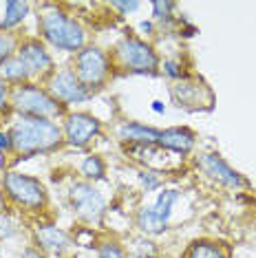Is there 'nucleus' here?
Returning <instances> with one entry per match:
<instances>
[{
	"instance_id": "nucleus-3",
	"label": "nucleus",
	"mask_w": 256,
	"mask_h": 258,
	"mask_svg": "<svg viewBox=\"0 0 256 258\" xmlns=\"http://www.w3.org/2000/svg\"><path fill=\"white\" fill-rule=\"evenodd\" d=\"M9 104L20 117H40V119H55L64 115V106L46 89L36 84H20L11 91Z\"/></svg>"
},
{
	"instance_id": "nucleus-15",
	"label": "nucleus",
	"mask_w": 256,
	"mask_h": 258,
	"mask_svg": "<svg viewBox=\"0 0 256 258\" xmlns=\"http://www.w3.org/2000/svg\"><path fill=\"white\" fill-rule=\"evenodd\" d=\"M161 131L153 126L139 124V121H124L117 126V139L126 144H137V146H155L159 142Z\"/></svg>"
},
{
	"instance_id": "nucleus-28",
	"label": "nucleus",
	"mask_w": 256,
	"mask_h": 258,
	"mask_svg": "<svg viewBox=\"0 0 256 258\" xmlns=\"http://www.w3.org/2000/svg\"><path fill=\"white\" fill-rule=\"evenodd\" d=\"M9 95H11V91L7 89V84L5 82H0V117H3L5 113L9 110Z\"/></svg>"
},
{
	"instance_id": "nucleus-22",
	"label": "nucleus",
	"mask_w": 256,
	"mask_h": 258,
	"mask_svg": "<svg viewBox=\"0 0 256 258\" xmlns=\"http://www.w3.org/2000/svg\"><path fill=\"white\" fill-rule=\"evenodd\" d=\"M14 51H18L16 49V38L11 33H0V64L14 57Z\"/></svg>"
},
{
	"instance_id": "nucleus-32",
	"label": "nucleus",
	"mask_w": 256,
	"mask_h": 258,
	"mask_svg": "<svg viewBox=\"0 0 256 258\" xmlns=\"http://www.w3.org/2000/svg\"><path fill=\"white\" fill-rule=\"evenodd\" d=\"M139 29H142V31H146V33H153V22H142Z\"/></svg>"
},
{
	"instance_id": "nucleus-11",
	"label": "nucleus",
	"mask_w": 256,
	"mask_h": 258,
	"mask_svg": "<svg viewBox=\"0 0 256 258\" xmlns=\"http://www.w3.org/2000/svg\"><path fill=\"white\" fill-rule=\"evenodd\" d=\"M64 142L73 148H84L95 137L102 135V121L89 113H69L64 115Z\"/></svg>"
},
{
	"instance_id": "nucleus-27",
	"label": "nucleus",
	"mask_w": 256,
	"mask_h": 258,
	"mask_svg": "<svg viewBox=\"0 0 256 258\" xmlns=\"http://www.w3.org/2000/svg\"><path fill=\"white\" fill-rule=\"evenodd\" d=\"M75 243L78 245H84V247H93V243H95V234L89 227H82L78 234H75Z\"/></svg>"
},
{
	"instance_id": "nucleus-8",
	"label": "nucleus",
	"mask_w": 256,
	"mask_h": 258,
	"mask_svg": "<svg viewBox=\"0 0 256 258\" xmlns=\"http://www.w3.org/2000/svg\"><path fill=\"white\" fill-rule=\"evenodd\" d=\"M69 201H71L75 214L80 219L95 223L102 219L104 210H106V199L91 181H78L69 190Z\"/></svg>"
},
{
	"instance_id": "nucleus-14",
	"label": "nucleus",
	"mask_w": 256,
	"mask_h": 258,
	"mask_svg": "<svg viewBox=\"0 0 256 258\" xmlns=\"http://www.w3.org/2000/svg\"><path fill=\"white\" fill-rule=\"evenodd\" d=\"M195 144H197V135L192 133L190 128H181V126L161 131L159 142H157V146L177 152V155H188V152L195 148Z\"/></svg>"
},
{
	"instance_id": "nucleus-13",
	"label": "nucleus",
	"mask_w": 256,
	"mask_h": 258,
	"mask_svg": "<svg viewBox=\"0 0 256 258\" xmlns=\"http://www.w3.org/2000/svg\"><path fill=\"white\" fill-rule=\"evenodd\" d=\"M18 57L27 67L29 75H49L53 71V57L40 40H25L18 44Z\"/></svg>"
},
{
	"instance_id": "nucleus-16",
	"label": "nucleus",
	"mask_w": 256,
	"mask_h": 258,
	"mask_svg": "<svg viewBox=\"0 0 256 258\" xmlns=\"http://www.w3.org/2000/svg\"><path fill=\"white\" fill-rule=\"evenodd\" d=\"M36 243H38L40 249L51 251V254H62V251H67L71 247L69 234L64 230H60L57 225H51V223L36 227Z\"/></svg>"
},
{
	"instance_id": "nucleus-21",
	"label": "nucleus",
	"mask_w": 256,
	"mask_h": 258,
	"mask_svg": "<svg viewBox=\"0 0 256 258\" xmlns=\"http://www.w3.org/2000/svg\"><path fill=\"white\" fill-rule=\"evenodd\" d=\"M97 256L100 258H126L124 249L115 240H104V243L97 245Z\"/></svg>"
},
{
	"instance_id": "nucleus-23",
	"label": "nucleus",
	"mask_w": 256,
	"mask_h": 258,
	"mask_svg": "<svg viewBox=\"0 0 256 258\" xmlns=\"http://www.w3.org/2000/svg\"><path fill=\"white\" fill-rule=\"evenodd\" d=\"M16 232H18V225H16V221L11 219L9 214L0 212V240L16 236Z\"/></svg>"
},
{
	"instance_id": "nucleus-25",
	"label": "nucleus",
	"mask_w": 256,
	"mask_h": 258,
	"mask_svg": "<svg viewBox=\"0 0 256 258\" xmlns=\"http://www.w3.org/2000/svg\"><path fill=\"white\" fill-rule=\"evenodd\" d=\"M139 181H142V185L146 187V192L159 187V177H157L155 170H144V172H139Z\"/></svg>"
},
{
	"instance_id": "nucleus-34",
	"label": "nucleus",
	"mask_w": 256,
	"mask_h": 258,
	"mask_svg": "<svg viewBox=\"0 0 256 258\" xmlns=\"http://www.w3.org/2000/svg\"><path fill=\"white\" fill-rule=\"evenodd\" d=\"M0 258H5V256H3V249H0Z\"/></svg>"
},
{
	"instance_id": "nucleus-26",
	"label": "nucleus",
	"mask_w": 256,
	"mask_h": 258,
	"mask_svg": "<svg viewBox=\"0 0 256 258\" xmlns=\"http://www.w3.org/2000/svg\"><path fill=\"white\" fill-rule=\"evenodd\" d=\"M164 73L168 75V78H172V80H181V78H183L181 62H177V60H166V62H164Z\"/></svg>"
},
{
	"instance_id": "nucleus-6",
	"label": "nucleus",
	"mask_w": 256,
	"mask_h": 258,
	"mask_svg": "<svg viewBox=\"0 0 256 258\" xmlns=\"http://www.w3.org/2000/svg\"><path fill=\"white\" fill-rule=\"evenodd\" d=\"M75 75L89 91L102 89L110 78V57L100 46H84L75 55Z\"/></svg>"
},
{
	"instance_id": "nucleus-30",
	"label": "nucleus",
	"mask_w": 256,
	"mask_h": 258,
	"mask_svg": "<svg viewBox=\"0 0 256 258\" xmlns=\"http://www.w3.org/2000/svg\"><path fill=\"white\" fill-rule=\"evenodd\" d=\"M14 150V142H11V135L9 131H0V152H11Z\"/></svg>"
},
{
	"instance_id": "nucleus-17",
	"label": "nucleus",
	"mask_w": 256,
	"mask_h": 258,
	"mask_svg": "<svg viewBox=\"0 0 256 258\" xmlns=\"http://www.w3.org/2000/svg\"><path fill=\"white\" fill-rule=\"evenodd\" d=\"M31 78L27 71V67L20 62L18 55L9 57V60H5L0 64V82H5V84H27V80Z\"/></svg>"
},
{
	"instance_id": "nucleus-12",
	"label": "nucleus",
	"mask_w": 256,
	"mask_h": 258,
	"mask_svg": "<svg viewBox=\"0 0 256 258\" xmlns=\"http://www.w3.org/2000/svg\"><path fill=\"white\" fill-rule=\"evenodd\" d=\"M197 166L208 179H212L214 183L219 185H225V187H232V190H238V187H245L247 181L236 172L234 168L230 166L228 161H223L217 152H206L197 159Z\"/></svg>"
},
{
	"instance_id": "nucleus-5",
	"label": "nucleus",
	"mask_w": 256,
	"mask_h": 258,
	"mask_svg": "<svg viewBox=\"0 0 256 258\" xmlns=\"http://www.w3.org/2000/svg\"><path fill=\"white\" fill-rule=\"evenodd\" d=\"M113 57L128 73H157L159 69V55L155 53L153 46L131 36L121 38L115 44Z\"/></svg>"
},
{
	"instance_id": "nucleus-18",
	"label": "nucleus",
	"mask_w": 256,
	"mask_h": 258,
	"mask_svg": "<svg viewBox=\"0 0 256 258\" xmlns=\"http://www.w3.org/2000/svg\"><path fill=\"white\" fill-rule=\"evenodd\" d=\"M29 9H31L29 3L9 0V3L5 5V16H3V20H0V31H9V29L18 27L20 22L29 16Z\"/></svg>"
},
{
	"instance_id": "nucleus-29",
	"label": "nucleus",
	"mask_w": 256,
	"mask_h": 258,
	"mask_svg": "<svg viewBox=\"0 0 256 258\" xmlns=\"http://www.w3.org/2000/svg\"><path fill=\"white\" fill-rule=\"evenodd\" d=\"M110 7L119 9L121 14H131V11H137L139 9V3H137V0H131V3H113Z\"/></svg>"
},
{
	"instance_id": "nucleus-9",
	"label": "nucleus",
	"mask_w": 256,
	"mask_h": 258,
	"mask_svg": "<svg viewBox=\"0 0 256 258\" xmlns=\"http://www.w3.org/2000/svg\"><path fill=\"white\" fill-rule=\"evenodd\" d=\"M170 95H172V102L179 108H185V110H208L212 108V102H214V95L206 86V82L190 80V78H181L174 82Z\"/></svg>"
},
{
	"instance_id": "nucleus-10",
	"label": "nucleus",
	"mask_w": 256,
	"mask_h": 258,
	"mask_svg": "<svg viewBox=\"0 0 256 258\" xmlns=\"http://www.w3.org/2000/svg\"><path fill=\"white\" fill-rule=\"evenodd\" d=\"M46 91H49L62 106H67V104H82L91 97V91L78 80L73 69H60V71L51 73Z\"/></svg>"
},
{
	"instance_id": "nucleus-2",
	"label": "nucleus",
	"mask_w": 256,
	"mask_h": 258,
	"mask_svg": "<svg viewBox=\"0 0 256 258\" xmlns=\"http://www.w3.org/2000/svg\"><path fill=\"white\" fill-rule=\"evenodd\" d=\"M40 33L51 46L67 53H75V51H82L86 44V33L82 25L75 18H71L69 14H64L60 7L55 5H46L38 18Z\"/></svg>"
},
{
	"instance_id": "nucleus-33",
	"label": "nucleus",
	"mask_w": 256,
	"mask_h": 258,
	"mask_svg": "<svg viewBox=\"0 0 256 258\" xmlns=\"http://www.w3.org/2000/svg\"><path fill=\"white\" fill-rule=\"evenodd\" d=\"M25 258H42V256H40V251L29 249V251H25Z\"/></svg>"
},
{
	"instance_id": "nucleus-20",
	"label": "nucleus",
	"mask_w": 256,
	"mask_h": 258,
	"mask_svg": "<svg viewBox=\"0 0 256 258\" xmlns=\"http://www.w3.org/2000/svg\"><path fill=\"white\" fill-rule=\"evenodd\" d=\"M80 172L84 174L89 181H102L106 177V163H104L102 157L97 155H89L80 166Z\"/></svg>"
},
{
	"instance_id": "nucleus-1",
	"label": "nucleus",
	"mask_w": 256,
	"mask_h": 258,
	"mask_svg": "<svg viewBox=\"0 0 256 258\" xmlns=\"http://www.w3.org/2000/svg\"><path fill=\"white\" fill-rule=\"evenodd\" d=\"M11 142L14 152L22 159L42 155L60 148L64 133L53 119H40V117H20L11 126Z\"/></svg>"
},
{
	"instance_id": "nucleus-31",
	"label": "nucleus",
	"mask_w": 256,
	"mask_h": 258,
	"mask_svg": "<svg viewBox=\"0 0 256 258\" xmlns=\"http://www.w3.org/2000/svg\"><path fill=\"white\" fill-rule=\"evenodd\" d=\"M153 110H155V113H166V104L164 102H159V99H155V102H153Z\"/></svg>"
},
{
	"instance_id": "nucleus-4",
	"label": "nucleus",
	"mask_w": 256,
	"mask_h": 258,
	"mask_svg": "<svg viewBox=\"0 0 256 258\" xmlns=\"http://www.w3.org/2000/svg\"><path fill=\"white\" fill-rule=\"evenodd\" d=\"M3 192L14 205L25 208L29 212H42L46 208V201H49L42 181L29 177V174L16 172V170L3 174Z\"/></svg>"
},
{
	"instance_id": "nucleus-7",
	"label": "nucleus",
	"mask_w": 256,
	"mask_h": 258,
	"mask_svg": "<svg viewBox=\"0 0 256 258\" xmlns=\"http://www.w3.org/2000/svg\"><path fill=\"white\" fill-rule=\"evenodd\" d=\"M179 199H181L179 190H161L153 205H146V208H142L137 212L135 223H137L139 232L150 234V236L164 232L168 227V221H170V216H172L174 203H177Z\"/></svg>"
},
{
	"instance_id": "nucleus-19",
	"label": "nucleus",
	"mask_w": 256,
	"mask_h": 258,
	"mask_svg": "<svg viewBox=\"0 0 256 258\" xmlns=\"http://www.w3.org/2000/svg\"><path fill=\"white\" fill-rule=\"evenodd\" d=\"M185 258H228V251L214 240H195Z\"/></svg>"
},
{
	"instance_id": "nucleus-24",
	"label": "nucleus",
	"mask_w": 256,
	"mask_h": 258,
	"mask_svg": "<svg viewBox=\"0 0 256 258\" xmlns=\"http://www.w3.org/2000/svg\"><path fill=\"white\" fill-rule=\"evenodd\" d=\"M172 9H174V3H168V0H157V3H153L155 20H170V11Z\"/></svg>"
}]
</instances>
